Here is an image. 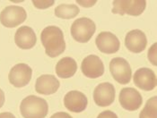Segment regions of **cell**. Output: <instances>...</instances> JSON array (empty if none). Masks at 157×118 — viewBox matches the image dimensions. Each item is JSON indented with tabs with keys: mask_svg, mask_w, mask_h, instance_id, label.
<instances>
[{
	"mask_svg": "<svg viewBox=\"0 0 157 118\" xmlns=\"http://www.w3.org/2000/svg\"><path fill=\"white\" fill-rule=\"evenodd\" d=\"M40 39L47 56L52 58L59 57L66 49L63 31L57 26L46 27L41 31Z\"/></svg>",
	"mask_w": 157,
	"mask_h": 118,
	"instance_id": "6da1fadb",
	"label": "cell"
},
{
	"mask_svg": "<svg viewBox=\"0 0 157 118\" xmlns=\"http://www.w3.org/2000/svg\"><path fill=\"white\" fill-rule=\"evenodd\" d=\"M20 112L24 118H44L48 115V103L41 98L31 95L22 100Z\"/></svg>",
	"mask_w": 157,
	"mask_h": 118,
	"instance_id": "7a4b0ae2",
	"label": "cell"
},
{
	"mask_svg": "<svg viewBox=\"0 0 157 118\" xmlns=\"http://www.w3.org/2000/svg\"><path fill=\"white\" fill-rule=\"evenodd\" d=\"M96 30L95 24L89 18L82 17L76 19L70 28L73 39L80 43L88 42L94 36Z\"/></svg>",
	"mask_w": 157,
	"mask_h": 118,
	"instance_id": "3957f363",
	"label": "cell"
},
{
	"mask_svg": "<svg viewBox=\"0 0 157 118\" xmlns=\"http://www.w3.org/2000/svg\"><path fill=\"white\" fill-rule=\"evenodd\" d=\"M27 13L24 7L18 6H6L0 13V22L7 28H14L26 20Z\"/></svg>",
	"mask_w": 157,
	"mask_h": 118,
	"instance_id": "277c9868",
	"label": "cell"
},
{
	"mask_svg": "<svg viewBox=\"0 0 157 118\" xmlns=\"http://www.w3.org/2000/svg\"><path fill=\"white\" fill-rule=\"evenodd\" d=\"M109 71L113 79L121 84L130 83L132 71L128 62L122 57H115L109 63Z\"/></svg>",
	"mask_w": 157,
	"mask_h": 118,
	"instance_id": "5b68a950",
	"label": "cell"
},
{
	"mask_svg": "<svg viewBox=\"0 0 157 118\" xmlns=\"http://www.w3.org/2000/svg\"><path fill=\"white\" fill-rule=\"evenodd\" d=\"M146 2L145 0H116L113 1V13L123 15L125 13L132 16H138L145 11Z\"/></svg>",
	"mask_w": 157,
	"mask_h": 118,
	"instance_id": "8992f818",
	"label": "cell"
},
{
	"mask_svg": "<svg viewBox=\"0 0 157 118\" xmlns=\"http://www.w3.org/2000/svg\"><path fill=\"white\" fill-rule=\"evenodd\" d=\"M33 75L32 68L26 64H17L9 72V83L16 88H22L30 83Z\"/></svg>",
	"mask_w": 157,
	"mask_h": 118,
	"instance_id": "52a82bcc",
	"label": "cell"
},
{
	"mask_svg": "<svg viewBox=\"0 0 157 118\" xmlns=\"http://www.w3.org/2000/svg\"><path fill=\"white\" fill-rule=\"evenodd\" d=\"M115 94V88L111 83H101L94 90V100L97 106H108L114 102Z\"/></svg>",
	"mask_w": 157,
	"mask_h": 118,
	"instance_id": "ba28073f",
	"label": "cell"
},
{
	"mask_svg": "<svg viewBox=\"0 0 157 118\" xmlns=\"http://www.w3.org/2000/svg\"><path fill=\"white\" fill-rule=\"evenodd\" d=\"M119 99L121 106L128 111L137 110L143 103L142 96L134 88L122 89Z\"/></svg>",
	"mask_w": 157,
	"mask_h": 118,
	"instance_id": "9c48e42d",
	"label": "cell"
},
{
	"mask_svg": "<svg viewBox=\"0 0 157 118\" xmlns=\"http://www.w3.org/2000/svg\"><path fill=\"white\" fill-rule=\"evenodd\" d=\"M81 70L86 77L96 79L103 75L104 65L99 57L95 55H90L83 60Z\"/></svg>",
	"mask_w": 157,
	"mask_h": 118,
	"instance_id": "30bf717a",
	"label": "cell"
},
{
	"mask_svg": "<svg viewBox=\"0 0 157 118\" xmlns=\"http://www.w3.org/2000/svg\"><path fill=\"white\" fill-rule=\"evenodd\" d=\"M98 49L104 54H114L119 51L121 43L117 36L109 31H102L95 39Z\"/></svg>",
	"mask_w": 157,
	"mask_h": 118,
	"instance_id": "8fae6325",
	"label": "cell"
},
{
	"mask_svg": "<svg viewBox=\"0 0 157 118\" xmlns=\"http://www.w3.org/2000/svg\"><path fill=\"white\" fill-rule=\"evenodd\" d=\"M135 85L145 91L153 90L156 86V76L155 73L149 68H140L134 74Z\"/></svg>",
	"mask_w": 157,
	"mask_h": 118,
	"instance_id": "7c38bea8",
	"label": "cell"
},
{
	"mask_svg": "<svg viewBox=\"0 0 157 118\" xmlns=\"http://www.w3.org/2000/svg\"><path fill=\"white\" fill-rule=\"evenodd\" d=\"M147 45L145 34L140 30H133L127 33L125 39V46L132 53H141Z\"/></svg>",
	"mask_w": 157,
	"mask_h": 118,
	"instance_id": "4fadbf2b",
	"label": "cell"
},
{
	"mask_svg": "<svg viewBox=\"0 0 157 118\" xmlns=\"http://www.w3.org/2000/svg\"><path fill=\"white\" fill-rule=\"evenodd\" d=\"M87 98L83 92L71 90L64 98V105L66 108L74 113L83 112L87 106Z\"/></svg>",
	"mask_w": 157,
	"mask_h": 118,
	"instance_id": "5bb4252c",
	"label": "cell"
},
{
	"mask_svg": "<svg viewBox=\"0 0 157 118\" xmlns=\"http://www.w3.org/2000/svg\"><path fill=\"white\" fill-rule=\"evenodd\" d=\"M14 41L17 47L22 49H31L36 44V34L31 27L22 26L15 32Z\"/></svg>",
	"mask_w": 157,
	"mask_h": 118,
	"instance_id": "9a60e30c",
	"label": "cell"
},
{
	"mask_svg": "<svg viewBox=\"0 0 157 118\" xmlns=\"http://www.w3.org/2000/svg\"><path fill=\"white\" fill-rule=\"evenodd\" d=\"M59 86L60 83L54 75L44 74L36 80L35 90L40 94L50 95L56 93Z\"/></svg>",
	"mask_w": 157,
	"mask_h": 118,
	"instance_id": "2e32d148",
	"label": "cell"
},
{
	"mask_svg": "<svg viewBox=\"0 0 157 118\" xmlns=\"http://www.w3.org/2000/svg\"><path fill=\"white\" fill-rule=\"evenodd\" d=\"M77 71V64L72 57H67L60 59L56 65V73L62 79L71 78Z\"/></svg>",
	"mask_w": 157,
	"mask_h": 118,
	"instance_id": "e0dca14e",
	"label": "cell"
},
{
	"mask_svg": "<svg viewBox=\"0 0 157 118\" xmlns=\"http://www.w3.org/2000/svg\"><path fill=\"white\" fill-rule=\"evenodd\" d=\"M80 12L79 7L76 5L61 4L55 8V15L62 19L75 18Z\"/></svg>",
	"mask_w": 157,
	"mask_h": 118,
	"instance_id": "ac0fdd59",
	"label": "cell"
},
{
	"mask_svg": "<svg viewBox=\"0 0 157 118\" xmlns=\"http://www.w3.org/2000/svg\"><path fill=\"white\" fill-rule=\"evenodd\" d=\"M156 104L157 98L155 96L148 99L139 115V118H157Z\"/></svg>",
	"mask_w": 157,
	"mask_h": 118,
	"instance_id": "d6986e66",
	"label": "cell"
},
{
	"mask_svg": "<svg viewBox=\"0 0 157 118\" xmlns=\"http://www.w3.org/2000/svg\"><path fill=\"white\" fill-rule=\"evenodd\" d=\"M34 6L39 9H45L48 8L49 6H52L54 5V1H39V0H33V1Z\"/></svg>",
	"mask_w": 157,
	"mask_h": 118,
	"instance_id": "ffe728a7",
	"label": "cell"
},
{
	"mask_svg": "<svg viewBox=\"0 0 157 118\" xmlns=\"http://www.w3.org/2000/svg\"><path fill=\"white\" fill-rule=\"evenodd\" d=\"M148 59L150 63L154 65H156V43L153 44V46L148 50Z\"/></svg>",
	"mask_w": 157,
	"mask_h": 118,
	"instance_id": "44dd1931",
	"label": "cell"
},
{
	"mask_svg": "<svg viewBox=\"0 0 157 118\" xmlns=\"http://www.w3.org/2000/svg\"><path fill=\"white\" fill-rule=\"evenodd\" d=\"M97 118H118L117 115L112 111H103L101 112Z\"/></svg>",
	"mask_w": 157,
	"mask_h": 118,
	"instance_id": "7402d4cb",
	"label": "cell"
},
{
	"mask_svg": "<svg viewBox=\"0 0 157 118\" xmlns=\"http://www.w3.org/2000/svg\"><path fill=\"white\" fill-rule=\"evenodd\" d=\"M50 118H73L69 114L65 113V112H58L56 114H54L53 116H51Z\"/></svg>",
	"mask_w": 157,
	"mask_h": 118,
	"instance_id": "603a6c76",
	"label": "cell"
},
{
	"mask_svg": "<svg viewBox=\"0 0 157 118\" xmlns=\"http://www.w3.org/2000/svg\"><path fill=\"white\" fill-rule=\"evenodd\" d=\"M76 2L84 7H90L96 4V1H79V0H77Z\"/></svg>",
	"mask_w": 157,
	"mask_h": 118,
	"instance_id": "cb8c5ba5",
	"label": "cell"
},
{
	"mask_svg": "<svg viewBox=\"0 0 157 118\" xmlns=\"http://www.w3.org/2000/svg\"><path fill=\"white\" fill-rule=\"evenodd\" d=\"M0 118H15V116L13 114H11V113L4 112V113L0 114Z\"/></svg>",
	"mask_w": 157,
	"mask_h": 118,
	"instance_id": "d4e9b609",
	"label": "cell"
},
{
	"mask_svg": "<svg viewBox=\"0 0 157 118\" xmlns=\"http://www.w3.org/2000/svg\"><path fill=\"white\" fill-rule=\"evenodd\" d=\"M4 103H5V93H4V91L0 89V108L3 106Z\"/></svg>",
	"mask_w": 157,
	"mask_h": 118,
	"instance_id": "484cf974",
	"label": "cell"
}]
</instances>
